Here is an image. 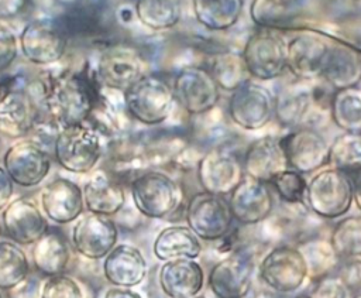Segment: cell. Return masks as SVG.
Wrapping results in <instances>:
<instances>
[{"mask_svg":"<svg viewBox=\"0 0 361 298\" xmlns=\"http://www.w3.org/2000/svg\"><path fill=\"white\" fill-rule=\"evenodd\" d=\"M343 266L340 268L338 275L347 282L354 295L361 294V260L341 261Z\"/></svg>","mask_w":361,"mask_h":298,"instance_id":"obj_44","label":"cell"},{"mask_svg":"<svg viewBox=\"0 0 361 298\" xmlns=\"http://www.w3.org/2000/svg\"><path fill=\"white\" fill-rule=\"evenodd\" d=\"M234 220L241 226H257L275 210V192L269 184L244 177L228 195Z\"/></svg>","mask_w":361,"mask_h":298,"instance_id":"obj_19","label":"cell"},{"mask_svg":"<svg viewBox=\"0 0 361 298\" xmlns=\"http://www.w3.org/2000/svg\"><path fill=\"white\" fill-rule=\"evenodd\" d=\"M185 220L197 237L204 242L223 240L230 234L235 222L228 198L206 191H199L189 198Z\"/></svg>","mask_w":361,"mask_h":298,"instance_id":"obj_9","label":"cell"},{"mask_svg":"<svg viewBox=\"0 0 361 298\" xmlns=\"http://www.w3.org/2000/svg\"><path fill=\"white\" fill-rule=\"evenodd\" d=\"M158 282L169 298H196L204 285V271L196 258L162 261Z\"/></svg>","mask_w":361,"mask_h":298,"instance_id":"obj_22","label":"cell"},{"mask_svg":"<svg viewBox=\"0 0 361 298\" xmlns=\"http://www.w3.org/2000/svg\"><path fill=\"white\" fill-rule=\"evenodd\" d=\"M354 298H361V294H357Z\"/></svg>","mask_w":361,"mask_h":298,"instance_id":"obj_51","label":"cell"},{"mask_svg":"<svg viewBox=\"0 0 361 298\" xmlns=\"http://www.w3.org/2000/svg\"><path fill=\"white\" fill-rule=\"evenodd\" d=\"M244 177L243 158L223 147L207 150L196 164L197 182L210 193L228 196Z\"/></svg>","mask_w":361,"mask_h":298,"instance_id":"obj_12","label":"cell"},{"mask_svg":"<svg viewBox=\"0 0 361 298\" xmlns=\"http://www.w3.org/2000/svg\"><path fill=\"white\" fill-rule=\"evenodd\" d=\"M172 89L176 103L190 116L212 112L220 100V86L204 66H183L175 75Z\"/></svg>","mask_w":361,"mask_h":298,"instance_id":"obj_11","label":"cell"},{"mask_svg":"<svg viewBox=\"0 0 361 298\" xmlns=\"http://www.w3.org/2000/svg\"><path fill=\"white\" fill-rule=\"evenodd\" d=\"M31 260L34 268L45 277L65 273L71 260V250L65 236L48 230L32 244Z\"/></svg>","mask_w":361,"mask_h":298,"instance_id":"obj_29","label":"cell"},{"mask_svg":"<svg viewBox=\"0 0 361 298\" xmlns=\"http://www.w3.org/2000/svg\"><path fill=\"white\" fill-rule=\"evenodd\" d=\"M35 95L58 130L89 121L99 103L94 81L85 72L75 71H65L41 82Z\"/></svg>","mask_w":361,"mask_h":298,"instance_id":"obj_1","label":"cell"},{"mask_svg":"<svg viewBox=\"0 0 361 298\" xmlns=\"http://www.w3.org/2000/svg\"><path fill=\"white\" fill-rule=\"evenodd\" d=\"M305 202L323 220L344 217L354 203L350 174L330 165L316 171L307 181Z\"/></svg>","mask_w":361,"mask_h":298,"instance_id":"obj_2","label":"cell"},{"mask_svg":"<svg viewBox=\"0 0 361 298\" xmlns=\"http://www.w3.org/2000/svg\"><path fill=\"white\" fill-rule=\"evenodd\" d=\"M241 56L251 78L271 81L288 69V42L272 31L257 32L245 42Z\"/></svg>","mask_w":361,"mask_h":298,"instance_id":"obj_14","label":"cell"},{"mask_svg":"<svg viewBox=\"0 0 361 298\" xmlns=\"http://www.w3.org/2000/svg\"><path fill=\"white\" fill-rule=\"evenodd\" d=\"M354 292L347 282L337 275H326L320 278L313 290L312 298H354Z\"/></svg>","mask_w":361,"mask_h":298,"instance_id":"obj_42","label":"cell"},{"mask_svg":"<svg viewBox=\"0 0 361 298\" xmlns=\"http://www.w3.org/2000/svg\"><path fill=\"white\" fill-rule=\"evenodd\" d=\"M279 140L289 168L307 175L329 165L330 144L316 127L292 129Z\"/></svg>","mask_w":361,"mask_h":298,"instance_id":"obj_15","label":"cell"},{"mask_svg":"<svg viewBox=\"0 0 361 298\" xmlns=\"http://www.w3.org/2000/svg\"><path fill=\"white\" fill-rule=\"evenodd\" d=\"M31 264L23 247L10 240H0V290L10 291L20 287L30 275Z\"/></svg>","mask_w":361,"mask_h":298,"instance_id":"obj_32","label":"cell"},{"mask_svg":"<svg viewBox=\"0 0 361 298\" xmlns=\"http://www.w3.org/2000/svg\"><path fill=\"white\" fill-rule=\"evenodd\" d=\"M202 250V240L188 225H172L161 229L152 244V253L161 261L197 258Z\"/></svg>","mask_w":361,"mask_h":298,"instance_id":"obj_28","label":"cell"},{"mask_svg":"<svg viewBox=\"0 0 361 298\" xmlns=\"http://www.w3.org/2000/svg\"><path fill=\"white\" fill-rule=\"evenodd\" d=\"M103 275L114 287L133 288L144 281L148 273V264L141 253L133 244L120 243L103 258Z\"/></svg>","mask_w":361,"mask_h":298,"instance_id":"obj_25","label":"cell"},{"mask_svg":"<svg viewBox=\"0 0 361 298\" xmlns=\"http://www.w3.org/2000/svg\"><path fill=\"white\" fill-rule=\"evenodd\" d=\"M207 69L216 79L220 89L228 92L235 90L240 85H243L251 78L245 68L243 56L235 54L216 55L212 59L210 66Z\"/></svg>","mask_w":361,"mask_h":298,"instance_id":"obj_39","label":"cell"},{"mask_svg":"<svg viewBox=\"0 0 361 298\" xmlns=\"http://www.w3.org/2000/svg\"><path fill=\"white\" fill-rule=\"evenodd\" d=\"M196 298H197V297H196Z\"/></svg>","mask_w":361,"mask_h":298,"instance_id":"obj_53","label":"cell"},{"mask_svg":"<svg viewBox=\"0 0 361 298\" xmlns=\"http://www.w3.org/2000/svg\"><path fill=\"white\" fill-rule=\"evenodd\" d=\"M313 106H319L316 92L303 85H289L275 96V119L286 129L306 126Z\"/></svg>","mask_w":361,"mask_h":298,"instance_id":"obj_27","label":"cell"},{"mask_svg":"<svg viewBox=\"0 0 361 298\" xmlns=\"http://www.w3.org/2000/svg\"><path fill=\"white\" fill-rule=\"evenodd\" d=\"M331 47L314 35H298L288 42V69L303 81L322 78Z\"/></svg>","mask_w":361,"mask_h":298,"instance_id":"obj_24","label":"cell"},{"mask_svg":"<svg viewBox=\"0 0 361 298\" xmlns=\"http://www.w3.org/2000/svg\"><path fill=\"white\" fill-rule=\"evenodd\" d=\"M0 298H6V297H4V294H3V291H1V290H0Z\"/></svg>","mask_w":361,"mask_h":298,"instance_id":"obj_50","label":"cell"},{"mask_svg":"<svg viewBox=\"0 0 361 298\" xmlns=\"http://www.w3.org/2000/svg\"><path fill=\"white\" fill-rule=\"evenodd\" d=\"M68 37L56 20H35L28 23L18 35L23 56L39 66L59 62L68 48Z\"/></svg>","mask_w":361,"mask_h":298,"instance_id":"obj_13","label":"cell"},{"mask_svg":"<svg viewBox=\"0 0 361 298\" xmlns=\"http://www.w3.org/2000/svg\"><path fill=\"white\" fill-rule=\"evenodd\" d=\"M354 189V203L361 210V169L350 172Z\"/></svg>","mask_w":361,"mask_h":298,"instance_id":"obj_47","label":"cell"},{"mask_svg":"<svg viewBox=\"0 0 361 298\" xmlns=\"http://www.w3.org/2000/svg\"><path fill=\"white\" fill-rule=\"evenodd\" d=\"M68 40H96L107 31L102 11L90 4H80L66 10L56 18Z\"/></svg>","mask_w":361,"mask_h":298,"instance_id":"obj_30","label":"cell"},{"mask_svg":"<svg viewBox=\"0 0 361 298\" xmlns=\"http://www.w3.org/2000/svg\"><path fill=\"white\" fill-rule=\"evenodd\" d=\"M20 298H24V297H20Z\"/></svg>","mask_w":361,"mask_h":298,"instance_id":"obj_52","label":"cell"},{"mask_svg":"<svg viewBox=\"0 0 361 298\" xmlns=\"http://www.w3.org/2000/svg\"><path fill=\"white\" fill-rule=\"evenodd\" d=\"M172 85L155 73H144L123 92V105L127 114L145 126L162 124L175 106Z\"/></svg>","mask_w":361,"mask_h":298,"instance_id":"obj_3","label":"cell"},{"mask_svg":"<svg viewBox=\"0 0 361 298\" xmlns=\"http://www.w3.org/2000/svg\"><path fill=\"white\" fill-rule=\"evenodd\" d=\"M329 239L341 261L361 260V216L341 217Z\"/></svg>","mask_w":361,"mask_h":298,"instance_id":"obj_37","label":"cell"},{"mask_svg":"<svg viewBox=\"0 0 361 298\" xmlns=\"http://www.w3.org/2000/svg\"><path fill=\"white\" fill-rule=\"evenodd\" d=\"M14 193V182L8 177L4 167L0 165V212L11 202Z\"/></svg>","mask_w":361,"mask_h":298,"instance_id":"obj_45","label":"cell"},{"mask_svg":"<svg viewBox=\"0 0 361 298\" xmlns=\"http://www.w3.org/2000/svg\"><path fill=\"white\" fill-rule=\"evenodd\" d=\"M55 161L73 174H89L99 164L103 144L97 130L86 123L62 127L52 140Z\"/></svg>","mask_w":361,"mask_h":298,"instance_id":"obj_4","label":"cell"},{"mask_svg":"<svg viewBox=\"0 0 361 298\" xmlns=\"http://www.w3.org/2000/svg\"><path fill=\"white\" fill-rule=\"evenodd\" d=\"M118 229L110 216L83 212L71 230L73 250L87 260L104 258L117 244Z\"/></svg>","mask_w":361,"mask_h":298,"instance_id":"obj_17","label":"cell"},{"mask_svg":"<svg viewBox=\"0 0 361 298\" xmlns=\"http://www.w3.org/2000/svg\"><path fill=\"white\" fill-rule=\"evenodd\" d=\"M334 124L344 131H361V89L347 88L334 90L330 103Z\"/></svg>","mask_w":361,"mask_h":298,"instance_id":"obj_34","label":"cell"},{"mask_svg":"<svg viewBox=\"0 0 361 298\" xmlns=\"http://www.w3.org/2000/svg\"><path fill=\"white\" fill-rule=\"evenodd\" d=\"M257 268L261 282L278 294L295 292L309 278L307 263L298 246L276 244L269 247Z\"/></svg>","mask_w":361,"mask_h":298,"instance_id":"obj_6","label":"cell"},{"mask_svg":"<svg viewBox=\"0 0 361 298\" xmlns=\"http://www.w3.org/2000/svg\"><path fill=\"white\" fill-rule=\"evenodd\" d=\"M104 298H142V295L131 288L124 287H113L109 288L104 294Z\"/></svg>","mask_w":361,"mask_h":298,"instance_id":"obj_46","label":"cell"},{"mask_svg":"<svg viewBox=\"0 0 361 298\" xmlns=\"http://www.w3.org/2000/svg\"><path fill=\"white\" fill-rule=\"evenodd\" d=\"M144 75L141 54L130 47L111 45L102 51L97 58L94 76L107 89L124 92Z\"/></svg>","mask_w":361,"mask_h":298,"instance_id":"obj_18","label":"cell"},{"mask_svg":"<svg viewBox=\"0 0 361 298\" xmlns=\"http://www.w3.org/2000/svg\"><path fill=\"white\" fill-rule=\"evenodd\" d=\"M255 256V244H244L214 263L207 277L210 291L217 298H245L252 288Z\"/></svg>","mask_w":361,"mask_h":298,"instance_id":"obj_7","label":"cell"},{"mask_svg":"<svg viewBox=\"0 0 361 298\" xmlns=\"http://www.w3.org/2000/svg\"><path fill=\"white\" fill-rule=\"evenodd\" d=\"M3 167L14 185L32 188L48 177L51 171V155L38 141L21 138L6 150Z\"/></svg>","mask_w":361,"mask_h":298,"instance_id":"obj_16","label":"cell"},{"mask_svg":"<svg viewBox=\"0 0 361 298\" xmlns=\"http://www.w3.org/2000/svg\"><path fill=\"white\" fill-rule=\"evenodd\" d=\"M227 113L240 129L261 130L275 117V95L267 86L248 79L231 92Z\"/></svg>","mask_w":361,"mask_h":298,"instance_id":"obj_10","label":"cell"},{"mask_svg":"<svg viewBox=\"0 0 361 298\" xmlns=\"http://www.w3.org/2000/svg\"><path fill=\"white\" fill-rule=\"evenodd\" d=\"M1 225L6 236L20 246H32L49 230L47 216L28 196H18L3 209Z\"/></svg>","mask_w":361,"mask_h":298,"instance_id":"obj_20","label":"cell"},{"mask_svg":"<svg viewBox=\"0 0 361 298\" xmlns=\"http://www.w3.org/2000/svg\"><path fill=\"white\" fill-rule=\"evenodd\" d=\"M293 298H312V295H307V294H300V295H296Z\"/></svg>","mask_w":361,"mask_h":298,"instance_id":"obj_48","label":"cell"},{"mask_svg":"<svg viewBox=\"0 0 361 298\" xmlns=\"http://www.w3.org/2000/svg\"><path fill=\"white\" fill-rule=\"evenodd\" d=\"M180 0H137L138 20L149 30L164 31L180 20Z\"/></svg>","mask_w":361,"mask_h":298,"instance_id":"obj_35","label":"cell"},{"mask_svg":"<svg viewBox=\"0 0 361 298\" xmlns=\"http://www.w3.org/2000/svg\"><path fill=\"white\" fill-rule=\"evenodd\" d=\"M18 40L6 27L0 25V72L7 71L17 59Z\"/></svg>","mask_w":361,"mask_h":298,"instance_id":"obj_43","label":"cell"},{"mask_svg":"<svg viewBox=\"0 0 361 298\" xmlns=\"http://www.w3.org/2000/svg\"><path fill=\"white\" fill-rule=\"evenodd\" d=\"M85 208L87 212L114 216L126 205L123 185L104 169H96L82 186Z\"/></svg>","mask_w":361,"mask_h":298,"instance_id":"obj_26","label":"cell"},{"mask_svg":"<svg viewBox=\"0 0 361 298\" xmlns=\"http://www.w3.org/2000/svg\"><path fill=\"white\" fill-rule=\"evenodd\" d=\"M243 167L247 177L267 184L289 168L281 140L274 136H262L251 141L243 155Z\"/></svg>","mask_w":361,"mask_h":298,"instance_id":"obj_23","label":"cell"},{"mask_svg":"<svg viewBox=\"0 0 361 298\" xmlns=\"http://www.w3.org/2000/svg\"><path fill=\"white\" fill-rule=\"evenodd\" d=\"M322 79L334 90L357 88L361 82V55L350 48L331 47Z\"/></svg>","mask_w":361,"mask_h":298,"instance_id":"obj_31","label":"cell"},{"mask_svg":"<svg viewBox=\"0 0 361 298\" xmlns=\"http://www.w3.org/2000/svg\"><path fill=\"white\" fill-rule=\"evenodd\" d=\"M195 14L209 30H227L238 18L240 0H193Z\"/></svg>","mask_w":361,"mask_h":298,"instance_id":"obj_36","label":"cell"},{"mask_svg":"<svg viewBox=\"0 0 361 298\" xmlns=\"http://www.w3.org/2000/svg\"><path fill=\"white\" fill-rule=\"evenodd\" d=\"M329 165L348 174L361 169V131H344L333 140Z\"/></svg>","mask_w":361,"mask_h":298,"instance_id":"obj_38","label":"cell"},{"mask_svg":"<svg viewBox=\"0 0 361 298\" xmlns=\"http://www.w3.org/2000/svg\"><path fill=\"white\" fill-rule=\"evenodd\" d=\"M39 208L47 219L56 225L72 223L86 209L82 186L69 178L58 177L41 188Z\"/></svg>","mask_w":361,"mask_h":298,"instance_id":"obj_21","label":"cell"},{"mask_svg":"<svg viewBox=\"0 0 361 298\" xmlns=\"http://www.w3.org/2000/svg\"><path fill=\"white\" fill-rule=\"evenodd\" d=\"M298 247L305 256L310 278L320 280L330 275L341 264V258L337 256L330 239L323 236L309 239Z\"/></svg>","mask_w":361,"mask_h":298,"instance_id":"obj_33","label":"cell"},{"mask_svg":"<svg viewBox=\"0 0 361 298\" xmlns=\"http://www.w3.org/2000/svg\"><path fill=\"white\" fill-rule=\"evenodd\" d=\"M39 121L37 95L20 82L0 85V134L6 138H25Z\"/></svg>","mask_w":361,"mask_h":298,"instance_id":"obj_8","label":"cell"},{"mask_svg":"<svg viewBox=\"0 0 361 298\" xmlns=\"http://www.w3.org/2000/svg\"><path fill=\"white\" fill-rule=\"evenodd\" d=\"M269 185L283 203H290V205L306 203L305 198H306L307 181L303 174L292 168H286L285 171L274 177Z\"/></svg>","mask_w":361,"mask_h":298,"instance_id":"obj_40","label":"cell"},{"mask_svg":"<svg viewBox=\"0 0 361 298\" xmlns=\"http://www.w3.org/2000/svg\"><path fill=\"white\" fill-rule=\"evenodd\" d=\"M130 195L135 209L148 219L168 217L182 202L179 184L171 175L157 169H147L134 177Z\"/></svg>","mask_w":361,"mask_h":298,"instance_id":"obj_5","label":"cell"},{"mask_svg":"<svg viewBox=\"0 0 361 298\" xmlns=\"http://www.w3.org/2000/svg\"><path fill=\"white\" fill-rule=\"evenodd\" d=\"M39 298H85L82 285L65 273L47 277L41 285Z\"/></svg>","mask_w":361,"mask_h":298,"instance_id":"obj_41","label":"cell"},{"mask_svg":"<svg viewBox=\"0 0 361 298\" xmlns=\"http://www.w3.org/2000/svg\"><path fill=\"white\" fill-rule=\"evenodd\" d=\"M1 150H3V136L0 134V153H1Z\"/></svg>","mask_w":361,"mask_h":298,"instance_id":"obj_49","label":"cell"}]
</instances>
